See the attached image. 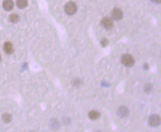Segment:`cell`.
<instances>
[{"label": "cell", "mask_w": 161, "mask_h": 132, "mask_svg": "<svg viewBox=\"0 0 161 132\" xmlns=\"http://www.w3.org/2000/svg\"><path fill=\"white\" fill-rule=\"evenodd\" d=\"M89 117L92 120H96V119H99V118L100 117V113L95 110L91 111L89 113Z\"/></svg>", "instance_id": "9c48e42d"}, {"label": "cell", "mask_w": 161, "mask_h": 132, "mask_svg": "<svg viewBox=\"0 0 161 132\" xmlns=\"http://www.w3.org/2000/svg\"><path fill=\"white\" fill-rule=\"evenodd\" d=\"M0 61H1V56H0Z\"/></svg>", "instance_id": "9a60e30c"}, {"label": "cell", "mask_w": 161, "mask_h": 132, "mask_svg": "<svg viewBox=\"0 0 161 132\" xmlns=\"http://www.w3.org/2000/svg\"><path fill=\"white\" fill-rule=\"evenodd\" d=\"M1 119H2V120L4 121L5 123H8V122H10V121L12 120V117L10 114L4 113V114H2V116H1Z\"/></svg>", "instance_id": "7c38bea8"}, {"label": "cell", "mask_w": 161, "mask_h": 132, "mask_svg": "<svg viewBox=\"0 0 161 132\" xmlns=\"http://www.w3.org/2000/svg\"><path fill=\"white\" fill-rule=\"evenodd\" d=\"M117 115L120 118H125L129 115V109L126 106H120L117 110Z\"/></svg>", "instance_id": "8992f818"}, {"label": "cell", "mask_w": 161, "mask_h": 132, "mask_svg": "<svg viewBox=\"0 0 161 132\" xmlns=\"http://www.w3.org/2000/svg\"><path fill=\"white\" fill-rule=\"evenodd\" d=\"M121 63L126 67H132L134 65V58L131 54H126L121 57Z\"/></svg>", "instance_id": "6da1fadb"}, {"label": "cell", "mask_w": 161, "mask_h": 132, "mask_svg": "<svg viewBox=\"0 0 161 132\" xmlns=\"http://www.w3.org/2000/svg\"><path fill=\"white\" fill-rule=\"evenodd\" d=\"M2 6L4 10L10 11L13 8L14 4H13V1L12 0H4L2 3Z\"/></svg>", "instance_id": "52a82bcc"}, {"label": "cell", "mask_w": 161, "mask_h": 132, "mask_svg": "<svg viewBox=\"0 0 161 132\" xmlns=\"http://www.w3.org/2000/svg\"><path fill=\"white\" fill-rule=\"evenodd\" d=\"M77 6L74 1H69L65 6V12L68 15H74L77 13Z\"/></svg>", "instance_id": "7a4b0ae2"}, {"label": "cell", "mask_w": 161, "mask_h": 132, "mask_svg": "<svg viewBox=\"0 0 161 132\" xmlns=\"http://www.w3.org/2000/svg\"><path fill=\"white\" fill-rule=\"evenodd\" d=\"M109 45V41L107 39H103L101 41V45L103 47H106Z\"/></svg>", "instance_id": "4fadbf2b"}, {"label": "cell", "mask_w": 161, "mask_h": 132, "mask_svg": "<svg viewBox=\"0 0 161 132\" xmlns=\"http://www.w3.org/2000/svg\"><path fill=\"white\" fill-rule=\"evenodd\" d=\"M123 11L120 9L114 8L112 11V17L113 18V19H114V20H120V19H123Z\"/></svg>", "instance_id": "5b68a950"}, {"label": "cell", "mask_w": 161, "mask_h": 132, "mask_svg": "<svg viewBox=\"0 0 161 132\" xmlns=\"http://www.w3.org/2000/svg\"><path fill=\"white\" fill-rule=\"evenodd\" d=\"M101 25L106 30H111L114 26V22L112 19L109 17H106L102 19Z\"/></svg>", "instance_id": "277c9868"}, {"label": "cell", "mask_w": 161, "mask_h": 132, "mask_svg": "<svg viewBox=\"0 0 161 132\" xmlns=\"http://www.w3.org/2000/svg\"><path fill=\"white\" fill-rule=\"evenodd\" d=\"M19 19H20V17H19V15L16 14V13H12V14H10V16H9V20H10V22H11L12 23H17L19 21Z\"/></svg>", "instance_id": "30bf717a"}, {"label": "cell", "mask_w": 161, "mask_h": 132, "mask_svg": "<svg viewBox=\"0 0 161 132\" xmlns=\"http://www.w3.org/2000/svg\"><path fill=\"white\" fill-rule=\"evenodd\" d=\"M16 5L19 8L23 9L28 5V1L27 0H17L16 1Z\"/></svg>", "instance_id": "8fae6325"}, {"label": "cell", "mask_w": 161, "mask_h": 132, "mask_svg": "<svg viewBox=\"0 0 161 132\" xmlns=\"http://www.w3.org/2000/svg\"><path fill=\"white\" fill-rule=\"evenodd\" d=\"M3 49H4V51L7 54H11L13 52V45H12L11 42H7L4 43V47H3Z\"/></svg>", "instance_id": "ba28073f"}, {"label": "cell", "mask_w": 161, "mask_h": 132, "mask_svg": "<svg viewBox=\"0 0 161 132\" xmlns=\"http://www.w3.org/2000/svg\"><path fill=\"white\" fill-rule=\"evenodd\" d=\"M148 124L151 127H157L160 124V117L157 114H152L148 118Z\"/></svg>", "instance_id": "3957f363"}, {"label": "cell", "mask_w": 161, "mask_h": 132, "mask_svg": "<svg viewBox=\"0 0 161 132\" xmlns=\"http://www.w3.org/2000/svg\"><path fill=\"white\" fill-rule=\"evenodd\" d=\"M151 1H152L153 2L156 3V4H160L161 0H151Z\"/></svg>", "instance_id": "5bb4252c"}]
</instances>
